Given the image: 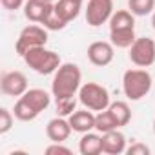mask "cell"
I'll return each mask as SVG.
<instances>
[{
    "label": "cell",
    "instance_id": "obj_1",
    "mask_svg": "<svg viewBox=\"0 0 155 155\" xmlns=\"http://www.w3.org/2000/svg\"><path fill=\"white\" fill-rule=\"evenodd\" d=\"M82 86V71L73 62H64L58 66V69L53 73L51 82V95L55 99H66L79 95V90Z\"/></svg>",
    "mask_w": 155,
    "mask_h": 155
},
{
    "label": "cell",
    "instance_id": "obj_2",
    "mask_svg": "<svg viewBox=\"0 0 155 155\" xmlns=\"http://www.w3.org/2000/svg\"><path fill=\"white\" fill-rule=\"evenodd\" d=\"M110 42L115 48L130 49L135 42V15L130 9H119L110 18Z\"/></svg>",
    "mask_w": 155,
    "mask_h": 155
},
{
    "label": "cell",
    "instance_id": "obj_3",
    "mask_svg": "<svg viewBox=\"0 0 155 155\" xmlns=\"http://www.w3.org/2000/svg\"><path fill=\"white\" fill-rule=\"evenodd\" d=\"M151 82V75L144 68L128 69L122 75V91L130 101H140L150 93Z\"/></svg>",
    "mask_w": 155,
    "mask_h": 155
},
{
    "label": "cell",
    "instance_id": "obj_4",
    "mask_svg": "<svg viewBox=\"0 0 155 155\" xmlns=\"http://www.w3.org/2000/svg\"><path fill=\"white\" fill-rule=\"evenodd\" d=\"M24 62L38 75H51L58 69V66L62 64L58 53L51 51V49H46V46H40V48H35V49H29L24 57Z\"/></svg>",
    "mask_w": 155,
    "mask_h": 155
},
{
    "label": "cell",
    "instance_id": "obj_5",
    "mask_svg": "<svg viewBox=\"0 0 155 155\" xmlns=\"http://www.w3.org/2000/svg\"><path fill=\"white\" fill-rule=\"evenodd\" d=\"M79 102L84 108L91 110V111H104L111 104L110 91L104 86L97 84V82H86V84L81 86V90H79Z\"/></svg>",
    "mask_w": 155,
    "mask_h": 155
},
{
    "label": "cell",
    "instance_id": "obj_6",
    "mask_svg": "<svg viewBox=\"0 0 155 155\" xmlns=\"http://www.w3.org/2000/svg\"><path fill=\"white\" fill-rule=\"evenodd\" d=\"M46 44H48V29L40 24H29L20 31L17 44H15V49L20 57H24L29 49L40 48Z\"/></svg>",
    "mask_w": 155,
    "mask_h": 155
},
{
    "label": "cell",
    "instance_id": "obj_7",
    "mask_svg": "<svg viewBox=\"0 0 155 155\" xmlns=\"http://www.w3.org/2000/svg\"><path fill=\"white\" fill-rule=\"evenodd\" d=\"M130 60L137 68H150L155 62V40L150 37H139L130 48Z\"/></svg>",
    "mask_w": 155,
    "mask_h": 155
},
{
    "label": "cell",
    "instance_id": "obj_8",
    "mask_svg": "<svg viewBox=\"0 0 155 155\" xmlns=\"http://www.w3.org/2000/svg\"><path fill=\"white\" fill-rule=\"evenodd\" d=\"M113 9V0H88L86 6V22L91 28H99L106 22H110Z\"/></svg>",
    "mask_w": 155,
    "mask_h": 155
},
{
    "label": "cell",
    "instance_id": "obj_9",
    "mask_svg": "<svg viewBox=\"0 0 155 155\" xmlns=\"http://www.w3.org/2000/svg\"><path fill=\"white\" fill-rule=\"evenodd\" d=\"M0 90H2L4 95H9V97H22L29 90L28 88V77L22 71H8L2 75Z\"/></svg>",
    "mask_w": 155,
    "mask_h": 155
},
{
    "label": "cell",
    "instance_id": "obj_10",
    "mask_svg": "<svg viewBox=\"0 0 155 155\" xmlns=\"http://www.w3.org/2000/svg\"><path fill=\"white\" fill-rule=\"evenodd\" d=\"M115 57V46L111 42H106V40H97V42H91L88 46V60L93 64V66H99V68H104L108 64H111Z\"/></svg>",
    "mask_w": 155,
    "mask_h": 155
},
{
    "label": "cell",
    "instance_id": "obj_11",
    "mask_svg": "<svg viewBox=\"0 0 155 155\" xmlns=\"http://www.w3.org/2000/svg\"><path fill=\"white\" fill-rule=\"evenodd\" d=\"M55 9V4L51 2H46V0H28L24 4V15L29 22L33 24H44L46 18L53 13Z\"/></svg>",
    "mask_w": 155,
    "mask_h": 155
},
{
    "label": "cell",
    "instance_id": "obj_12",
    "mask_svg": "<svg viewBox=\"0 0 155 155\" xmlns=\"http://www.w3.org/2000/svg\"><path fill=\"white\" fill-rule=\"evenodd\" d=\"M71 131H73V128H71L69 120L66 117H60V115L51 119L48 122V126H46V135H48V139L51 142H64V140H68Z\"/></svg>",
    "mask_w": 155,
    "mask_h": 155
},
{
    "label": "cell",
    "instance_id": "obj_13",
    "mask_svg": "<svg viewBox=\"0 0 155 155\" xmlns=\"http://www.w3.org/2000/svg\"><path fill=\"white\" fill-rule=\"evenodd\" d=\"M73 131L77 133H88L95 130V113L88 108L84 110H75L69 117H68Z\"/></svg>",
    "mask_w": 155,
    "mask_h": 155
},
{
    "label": "cell",
    "instance_id": "obj_14",
    "mask_svg": "<svg viewBox=\"0 0 155 155\" xmlns=\"http://www.w3.org/2000/svg\"><path fill=\"white\" fill-rule=\"evenodd\" d=\"M124 151H126V137L122 131H119V128L108 133H102V153L120 155Z\"/></svg>",
    "mask_w": 155,
    "mask_h": 155
},
{
    "label": "cell",
    "instance_id": "obj_15",
    "mask_svg": "<svg viewBox=\"0 0 155 155\" xmlns=\"http://www.w3.org/2000/svg\"><path fill=\"white\" fill-rule=\"evenodd\" d=\"M22 99L40 115L42 111H46L48 108H49V104H51V95L46 91V90H40V88H33V90H28L24 95H22Z\"/></svg>",
    "mask_w": 155,
    "mask_h": 155
},
{
    "label": "cell",
    "instance_id": "obj_16",
    "mask_svg": "<svg viewBox=\"0 0 155 155\" xmlns=\"http://www.w3.org/2000/svg\"><path fill=\"white\" fill-rule=\"evenodd\" d=\"M79 151L82 155H99L102 153V133H82L81 140H79Z\"/></svg>",
    "mask_w": 155,
    "mask_h": 155
},
{
    "label": "cell",
    "instance_id": "obj_17",
    "mask_svg": "<svg viewBox=\"0 0 155 155\" xmlns=\"http://www.w3.org/2000/svg\"><path fill=\"white\" fill-rule=\"evenodd\" d=\"M81 9H82V2H77V0H57L55 2L57 15L68 24L81 15Z\"/></svg>",
    "mask_w": 155,
    "mask_h": 155
},
{
    "label": "cell",
    "instance_id": "obj_18",
    "mask_svg": "<svg viewBox=\"0 0 155 155\" xmlns=\"http://www.w3.org/2000/svg\"><path fill=\"white\" fill-rule=\"evenodd\" d=\"M108 111L111 113V117L115 119V122H117L119 128L128 126L130 120H131V110H130L128 102H124V101H115V102H111V104L108 106Z\"/></svg>",
    "mask_w": 155,
    "mask_h": 155
},
{
    "label": "cell",
    "instance_id": "obj_19",
    "mask_svg": "<svg viewBox=\"0 0 155 155\" xmlns=\"http://www.w3.org/2000/svg\"><path fill=\"white\" fill-rule=\"evenodd\" d=\"M13 115H15V119H18V120H22V122H29V120H35L37 117H38V113L22 99V97H18V101L15 102V108H13Z\"/></svg>",
    "mask_w": 155,
    "mask_h": 155
},
{
    "label": "cell",
    "instance_id": "obj_20",
    "mask_svg": "<svg viewBox=\"0 0 155 155\" xmlns=\"http://www.w3.org/2000/svg\"><path fill=\"white\" fill-rule=\"evenodd\" d=\"M117 128H119V126H117L115 119L111 117V113H110L108 110L97 111V115H95V131H99V133H108V131L117 130Z\"/></svg>",
    "mask_w": 155,
    "mask_h": 155
},
{
    "label": "cell",
    "instance_id": "obj_21",
    "mask_svg": "<svg viewBox=\"0 0 155 155\" xmlns=\"http://www.w3.org/2000/svg\"><path fill=\"white\" fill-rule=\"evenodd\" d=\"M128 9L135 17H146L155 11V0H128Z\"/></svg>",
    "mask_w": 155,
    "mask_h": 155
},
{
    "label": "cell",
    "instance_id": "obj_22",
    "mask_svg": "<svg viewBox=\"0 0 155 155\" xmlns=\"http://www.w3.org/2000/svg\"><path fill=\"white\" fill-rule=\"evenodd\" d=\"M55 106H57V113L60 117H69L75 111V108H77V101H75V97L55 99Z\"/></svg>",
    "mask_w": 155,
    "mask_h": 155
},
{
    "label": "cell",
    "instance_id": "obj_23",
    "mask_svg": "<svg viewBox=\"0 0 155 155\" xmlns=\"http://www.w3.org/2000/svg\"><path fill=\"white\" fill-rule=\"evenodd\" d=\"M13 120H15L13 111H9L8 108L0 110V135H6L13 128Z\"/></svg>",
    "mask_w": 155,
    "mask_h": 155
},
{
    "label": "cell",
    "instance_id": "obj_24",
    "mask_svg": "<svg viewBox=\"0 0 155 155\" xmlns=\"http://www.w3.org/2000/svg\"><path fill=\"white\" fill-rule=\"evenodd\" d=\"M42 26H44L48 31H60V29H64V28L68 26V22H66V20H62V18L57 15V11L53 9V13L46 18V22H44Z\"/></svg>",
    "mask_w": 155,
    "mask_h": 155
},
{
    "label": "cell",
    "instance_id": "obj_25",
    "mask_svg": "<svg viewBox=\"0 0 155 155\" xmlns=\"http://www.w3.org/2000/svg\"><path fill=\"white\" fill-rule=\"evenodd\" d=\"M46 153L48 155H71V150L68 146H62V142H53L46 148Z\"/></svg>",
    "mask_w": 155,
    "mask_h": 155
},
{
    "label": "cell",
    "instance_id": "obj_26",
    "mask_svg": "<svg viewBox=\"0 0 155 155\" xmlns=\"http://www.w3.org/2000/svg\"><path fill=\"white\" fill-rule=\"evenodd\" d=\"M126 153L128 155H148L150 153V148L142 142H133L130 148H126Z\"/></svg>",
    "mask_w": 155,
    "mask_h": 155
},
{
    "label": "cell",
    "instance_id": "obj_27",
    "mask_svg": "<svg viewBox=\"0 0 155 155\" xmlns=\"http://www.w3.org/2000/svg\"><path fill=\"white\" fill-rule=\"evenodd\" d=\"M0 2H2L4 9H8V11H17L26 4L24 0H0Z\"/></svg>",
    "mask_w": 155,
    "mask_h": 155
},
{
    "label": "cell",
    "instance_id": "obj_28",
    "mask_svg": "<svg viewBox=\"0 0 155 155\" xmlns=\"http://www.w3.org/2000/svg\"><path fill=\"white\" fill-rule=\"evenodd\" d=\"M151 26H153V29H155V11L151 13Z\"/></svg>",
    "mask_w": 155,
    "mask_h": 155
},
{
    "label": "cell",
    "instance_id": "obj_29",
    "mask_svg": "<svg viewBox=\"0 0 155 155\" xmlns=\"http://www.w3.org/2000/svg\"><path fill=\"white\" fill-rule=\"evenodd\" d=\"M46 2H51V4H55V2H57V0H46Z\"/></svg>",
    "mask_w": 155,
    "mask_h": 155
},
{
    "label": "cell",
    "instance_id": "obj_30",
    "mask_svg": "<svg viewBox=\"0 0 155 155\" xmlns=\"http://www.w3.org/2000/svg\"><path fill=\"white\" fill-rule=\"evenodd\" d=\"M153 133H155V120H153Z\"/></svg>",
    "mask_w": 155,
    "mask_h": 155
},
{
    "label": "cell",
    "instance_id": "obj_31",
    "mask_svg": "<svg viewBox=\"0 0 155 155\" xmlns=\"http://www.w3.org/2000/svg\"><path fill=\"white\" fill-rule=\"evenodd\" d=\"M77 2H84V0H77Z\"/></svg>",
    "mask_w": 155,
    "mask_h": 155
}]
</instances>
